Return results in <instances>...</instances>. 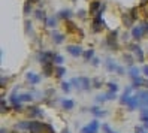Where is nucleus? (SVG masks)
Instances as JSON below:
<instances>
[{"mask_svg": "<svg viewBox=\"0 0 148 133\" xmlns=\"http://www.w3.org/2000/svg\"><path fill=\"white\" fill-rule=\"evenodd\" d=\"M72 87H73V85H72V82H71V81H69V82H66V81H64V82H62V90H63L64 93H69V91L72 90Z\"/></svg>", "mask_w": 148, "mask_h": 133, "instance_id": "28", "label": "nucleus"}, {"mask_svg": "<svg viewBox=\"0 0 148 133\" xmlns=\"http://www.w3.org/2000/svg\"><path fill=\"white\" fill-rule=\"evenodd\" d=\"M130 49H132V51L135 52V54H136V57H138V61H139V63H142V61L145 60V58H144V52H142V49L139 48L138 45H130Z\"/></svg>", "mask_w": 148, "mask_h": 133, "instance_id": "11", "label": "nucleus"}, {"mask_svg": "<svg viewBox=\"0 0 148 133\" xmlns=\"http://www.w3.org/2000/svg\"><path fill=\"white\" fill-rule=\"evenodd\" d=\"M91 82H93V87H94V88H100V87H102V81H100V79H97V78L93 79Z\"/></svg>", "mask_w": 148, "mask_h": 133, "instance_id": "33", "label": "nucleus"}, {"mask_svg": "<svg viewBox=\"0 0 148 133\" xmlns=\"http://www.w3.org/2000/svg\"><path fill=\"white\" fill-rule=\"evenodd\" d=\"M32 2L30 0H27V2H25V5H24V15H29L30 12H32V5H30Z\"/></svg>", "mask_w": 148, "mask_h": 133, "instance_id": "30", "label": "nucleus"}, {"mask_svg": "<svg viewBox=\"0 0 148 133\" xmlns=\"http://www.w3.org/2000/svg\"><path fill=\"white\" fill-rule=\"evenodd\" d=\"M30 123H32V120H29V121H21V123H18L16 124V129H20V130H29L30 129Z\"/></svg>", "mask_w": 148, "mask_h": 133, "instance_id": "19", "label": "nucleus"}, {"mask_svg": "<svg viewBox=\"0 0 148 133\" xmlns=\"http://www.w3.org/2000/svg\"><path fill=\"white\" fill-rule=\"evenodd\" d=\"M145 84V79L144 78H141V76H138V78H135L133 79V88H139V87H141V85H144Z\"/></svg>", "mask_w": 148, "mask_h": 133, "instance_id": "24", "label": "nucleus"}, {"mask_svg": "<svg viewBox=\"0 0 148 133\" xmlns=\"http://www.w3.org/2000/svg\"><path fill=\"white\" fill-rule=\"evenodd\" d=\"M71 82L75 88H78V90H90V87H91V81L88 78H85V76H79V78H72L71 79Z\"/></svg>", "mask_w": 148, "mask_h": 133, "instance_id": "1", "label": "nucleus"}, {"mask_svg": "<svg viewBox=\"0 0 148 133\" xmlns=\"http://www.w3.org/2000/svg\"><path fill=\"white\" fill-rule=\"evenodd\" d=\"M90 112L94 115V117H97V118H100V117H105L106 115V111H102L99 106H93V108L90 109Z\"/></svg>", "mask_w": 148, "mask_h": 133, "instance_id": "13", "label": "nucleus"}, {"mask_svg": "<svg viewBox=\"0 0 148 133\" xmlns=\"http://www.w3.org/2000/svg\"><path fill=\"white\" fill-rule=\"evenodd\" d=\"M100 8H102L100 2H97V0H96V2H93V3L90 5V12H91V14H96V12L100 9Z\"/></svg>", "mask_w": 148, "mask_h": 133, "instance_id": "23", "label": "nucleus"}, {"mask_svg": "<svg viewBox=\"0 0 148 133\" xmlns=\"http://www.w3.org/2000/svg\"><path fill=\"white\" fill-rule=\"evenodd\" d=\"M53 40H54V43H62L64 40V36L60 33H53Z\"/></svg>", "mask_w": 148, "mask_h": 133, "instance_id": "25", "label": "nucleus"}, {"mask_svg": "<svg viewBox=\"0 0 148 133\" xmlns=\"http://www.w3.org/2000/svg\"><path fill=\"white\" fill-rule=\"evenodd\" d=\"M144 33H145V30H144V27H142L141 24L132 29V36H133L135 40H139V39H141V38L144 36Z\"/></svg>", "mask_w": 148, "mask_h": 133, "instance_id": "7", "label": "nucleus"}, {"mask_svg": "<svg viewBox=\"0 0 148 133\" xmlns=\"http://www.w3.org/2000/svg\"><path fill=\"white\" fill-rule=\"evenodd\" d=\"M54 72H56V76H57V78H62V76L66 73V69H64L63 66H57Z\"/></svg>", "mask_w": 148, "mask_h": 133, "instance_id": "27", "label": "nucleus"}, {"mask_svg": "<svg viewBox=\"0 0 148 133\" xmlns=\"http://www.w3.org/2000/svg\"><path fill=\"white\" fill-rule=\"evenodd\" d=\"M105 67H106L108 72H115L117 67H118V64L115 63V60H112V58H106V60H105Z\"/></svg>", "mask_w": 148, "mask_h": 133, "instance_id": "10", "label": "nucleus"}, {"mask_svg": "<svg viewBox=\"0 0 148 133\" xmlns=\"http://www.w3.org/2000/svg\"><path fill=\"white\" fill-rule=\"evenodd\" d=\"M97 130H99V121L93 120L91 123H88L81 129V133H97Z\"/></svg>", "mask_w": 148, "mask_h": 133, "instance_id": "3", "label": "nucleus"}, {"mask_svg": "<svg viewBox=\"0 0 148 133\" xmlns=\"http://www.w3.org/2000/svg\"><path fill=\"white\" fill-rule=\"evenodd\" d=\"M144 117H148V108H142L141 109V118Z\"/></svg>", "mask_w": 148, "mask_h": 133, "instance_id": "36", "label": "nucleus"}, {"mask_svg": "<svg viewBox=\"0 0 148 133\" xmlns=\"http://www.w3.org/2000/svg\"><path fill=\"white\" fill-rule=\"evenodd\" d=\"M91 63H93V66H97V64L100 63V61H99V58H96V57H94V58H93V61H91Z\"/></svg>", "mask_w": 148, "mask_h": 133, "instance_id": "43", "label": "nucleus"}, {"mask_svg": "<svg viewBox=\"0 0 148 133\" xmlns=\"http://www.w3.org/2000/svg\"><path fill=\"white\" fill-rule=\"evenodd\" d=\"M71 16H72V12L69 9H63L58 12V18H62V20H69Z\"/></svg>", "mask_w": 148, "mask_h": 133, "instance_id": "18", "label": "nucleus"}, {"mask_svg": "<svg viewBox=\"0 0 148 133\" xmlns=\"http://www.w3.org/2000/svg\"><path fill=\"white\" fill-rule=\"evenodd\" d=\"M136 94L139 97V109L148 108V90H139Z\"/></svg>", "mask_w": 148, "mask_h": 133, "instance_id": "2", "label": "nucleus"}, {"mask_svg": "<svg viewBox=\"0 0 148 133\" xmlns=\"http://www.w3.org/2000/svg\"><path fill=\"white\" fill-rule=\"evenodd\" d=\"M53 61H54L56 64H58V66H62V64H63V61H64V58H63L62 56H58V54H56V57H54V60H53Z\"/></svg>", "mask_w": 148, "mask_h": 133, "instance_id": "31", "label": "nucleus"}, {"mask_svg": "<svg viewBox=\"0 0 148 133\" xmlns=\"http://www.w3.org/2000/svg\"><path fill=\"white\" fill-rule=\"evenodd\" d=\"M132 90H133V87H126V88H124L123 94H121V97H120V103H121V105H126V103L129 102V99L132 97V96H130Z\"/></svg>", "mask_w": 148, "mask_h": 133, "instance_id": "8", "label": "nucleus"}, {"mask_svg": "<svg viewBox=\"0 0 148 133\" xmlns=\"http://www.w3.org/2000/svg\"><path fill=\"white\" fill-rule=\"evenodd\" d=\"M106 85H108V91H114V93L118 91V85L115 82H108Z\"/></svg>", "mask_w": 148, "mask_h": 133, "instance_id": "29", "label": "nucleus"}, {"mask_svg": "<svg viewBox=\"0 0 148 133\" xmlns=\"http://www.w3.org/2000/svg\"><path fill=\"white\" fill-rule=\"evenodd\" d=\"M117 34H118V32L114 30L106 36V43L111 47V49H118V47H117Z\"/></svg>", "mask_w": 148, "mask_h": 133, "instance_id": "5", "label": "nucleus"}, {"mask_svg": "<svg viewBox=\"0 0 148 133\" xmlns=\"http://www.w3.org/2000/svg\"><path fill=\"white\" fill-rule=\"evenodd\" d=\"M18 100H20V103H23V102H32L33 96L30 93H23V94H18Z\"/></svg>", "mask_w": 148, "mask_h": 133, "instance_id": "15", "label": "nucleus"}, {"mask_svg": "<svg viewBox=\"0 0 148 133\" xmlns=\"http://www.w3.org/2000/svg\"><path fill=\"white\" fill-rule=\"evenodd\" d=\"M45 24L48 25V27H56L57 25V20H56V16H49V18H47V21H45Z\"/></svg>", "mask_w": 148, "mask_h": 133, "instance_id": "26", "label": "nucleus"}, {"mask_svg": "<svg viewBox=\"0 0 148 133\" xmlns=\"http://www.w3.org/2000/svg\"><path fill=\"white\" fill-rule=\"evenodd\" d=\"M14 109H15V111H23V105H21V103L14 105Z\"/></svg>", "mask_w": 148, "mask_h": 133, "instance_id": "39", "label": "nucleus"}, {"mask_svg": "<svg viewBox=\"0 0 148 133\" xmlns=\"http://www.w3.org/2000/svg\"><path fill=\"white\" fill-rule=\"evenodd\" d=\"M62 106H63V109L71 111V109H73L75 103H73V100H71V99H64V100H62Z\"/></svg>", "mask_w": 148, "mask_h": 133, "instance_id": "14", "label": "nucleus"}, {"mask_svg": "<svg viewBox=\"0 0 148 133\" xmlns=\"http://www.w3.org/2000/svg\"><path fill=\"white\" fill-rule=\"evenodd\" d=\"M142 72H144L145 76H148V64H145V66L142 67Z\"/></svg>", "mask_w": 148, "mask_h": 133, "instance_id": "40", "label": "nucleus"}, {"mask_svg": "<svg viewBox=\"0 0 148 133\" xmlns=\"http://www.w3.org/2000/svg\"><path fill=\"white\" fill-rule=\"evenodd\" d=\"M0 133H6V129H2V132H0Z\"/></svg>", "mask_w": 148, "mask_h": 133, "instance_id": "46", "label": "nucleus"}, {"mask_svg": "<svg viewBox=\"0 0 148 133\" xmlns=\"http://www.w3.org/2000/svg\"><path fill=\"white\" fill-rule=\"evenodd\" d=\"M62 133H71V132H69V129H64V130H63Z\"/></svg>", "mask_w": 148, "mask_h": 133, "instance_id": "45", "label": "nucleus"}, {"mask_svg": "<svg viewBox=\"0 0 148 133\" xmlns=\"http://www.w3.org/2000/svg\"><path fill=\"white\" fill-rule=\"evenodd\" d=\"M126 105H127V109H129V111H135V109H138V108H139V97H138V94H135V96L130 97L129 102H127Z\"/></svg>", "mask_w": 148, "mask_h": 133, "instance_id": "6", "label": "nucleus"}, {"mask_svg": "<svg viewBox=\"0 0 148 133\" xmlns=\"http://www.w3.org/2000/svg\"><path fill=\"white\" fill-rule=\"evenodd\" d=\"M78 16H81V18H84V16H85L84 11H79V12H78Z\"/></svg>", "mask_w": 148, "mask_h": 133, "instance_id": "44", "label": "nucleus"}, {"mask_svg": "<svg viewBox=\"0 0 148 133\" xmlns=\"http://www.w3.org/2000/svg\"><path fill=\"white\" fill-rule=\"evenodd\" d=\"M129 76L132 78V79L138 78V76H139V69H138L136 66H130V67H129Z\"/></svg>", "mask_w": 148, "mask_h": 133, "instance_id": "16", "label": "nucleus"}, {"mask_svg": "<svg viewBox=\"0 0 148 133\" xmlns=\"http://www.w3.org/2000/svg\"><path fill=\"white\" fill-rule=\"evenodd\" d=\"M133 20H135V18H133L132 15H126V14L123 15V24L126 25V27H132V23H133Z\"/></svg>", "mask_w": 148, "mask_h": 133, "instance_id": "17", "label": "nucleus"}, {"mask_svg": "<svg viewBox=\"0 0 148 133\" xmlns=\"http://www.w3.org/2000/svg\"><path fill=\"white\" fill-rule=\"evenodd\" d=\"M30 24H32L30 21H25V32H27V33L30 32Z\"/></svg>", "mask_w": 148, "mask_h": 133, "instance_id": "41", "label": "nucleus"}, {"mask_svg": "<svg viewBox=\"0 0 148 133\" xmlns=\"http://www.w3.org/2000/svg\"><path fill=\"white\" fill-rule=\"evenodd\" d=\"M124 61H126V63L129 64V66H132V56H127V54H124Z\"/></svg>", "mask_w": 148, "mask_h": 133, "instance_id": "34", "label": "nucleus"}, {"mask_svg": "<svg viewBox=\"0 0 148 133\" xmlns=\"http://www.w3.org/2000/svg\"><path fill=\"white\" fill-rule=\"evenodd\" d=\"M34 16H36L38 20H40V21H47V14H45V11H42V9L34 11Z\"/></svg>", "mask_w": 148, "mask_h": 133, "instance_id": "22", "label": "nucleus"}, {"mask_svg": "<svg viewBox=\"0 0 148 133\" xmlns=\"http://www.w3.org/2000/svg\"><path fill=\"white\" fill-rule=\"evenodd\" d=\"M25 78H27V81L33 85H36L40 82V76L38 73H34V72H27V75H25Z\"/></svg>", "mask_w": 148, "mask_h": 133, "instance_id": "9", "label": "nucleus"}, {"mask_svg": "<svg viewBox=\"0 0 148 133\" xmlns=\"http://www.w3.org/2000/svg\"><path fill=\"white\" fill-rule=\"evenodd\" d=\"M42 66H43V75H45V76H51V73H53V64H51V63H45Z\"/></svg>", "mask_w": 148, "mask_h": 133, "instance_id": "21", "label": "nucleus"}, {"mask_svg": "<svg viewBox=\"0 0 148 133\" xmlns=\"http://www.w3.org/2000/svg\"><path fill=\"white\" fill-rule=\"evenodd\" d=\"M29 115H30L32 118H34V117H42L43 112L38 108V106H30V108H29Z\"/></svg>", "mask_w": 148, "mask_h": 133, "instance_id": "12", "label": "nucleus"}, {"mask_svg": "<svg viewBox=\"0 0 148 133\" xmlns=\"http://www.w3.org/2000/svg\"><path fill=\"white\" fill-rule=\"evenodd\" d=\"M93 58H94V49H93V48L84 51V60H85V61H90V60H93Z\"/></svg>", "mask_w": 148, "mask_h": 133, "instance_id": "20", "label": "nucleus"}, {"mask_svg": "<svg viewBox=\"0 0 148 133\" xmlns=\"http://www.w3.org/2000/svg\"><path fill=\"white\" fill-rule=\"evenodd\" d=\"M117 97V93H114V91H108L106 94H105V99L106 100H114Z\"/></svg>", "mask_w": 148, "mask_h": 133, "instance_id": "32", "label": "nucleus"}, {"mask_svg": "<svg viewBox=\"0 0 148 133\" xmlns=\"http://www.w3.org/2000/svg\"><path fill=\"white\" fill-rule=\"evenodd\" d=\"M141 121L144 123V129H145V130H148V117H144V118H141Z\"/></svg>", "mask_w": 148, "mask_h": 133, "instance_id": "37", "label": "nucleus"}, {"mask_svg": "<svg viewBox=\"0 0 148 133\" xmlns=\"http://www.w3.org/2000/svg\"><path fill=\"white\" fill-rule=\"evenodd\" d=\"M136 133H147L144 127H136Z\"/></svg>", "mask_w": 148, "mask_h": 133, "instance_id": "42", "label": "nucleus"}, {"mask_svg": "<svg viewBox=\"0 0 148 133\" xmlns=\"http://www.w3.org/2000/svg\"><path fill=\"white\" fill-rule=\"evenodd\" d=\"M102 129H103V132H105V133H112V130H111V127L108 126V124L105 123V124H103V126H102Z\"/></svg>", "mask_w": 148, "mask_h": 133, "instance_id": "35", "label": "nucleus"}, {"mask_svg": "<svg viewBox=\"0 0 148 133\" xmlns=\"http://www.w3.org/2000/svg\"><path fill=\"white\" fill-rule=\"evenodd\" d=\"M66 51H67L72 57H79V56H84V49H82L79 45H67V47H66Z\"/></svg>", "mask_w": 148, "mask_h": 133, "instance_id": "4", "label": "nucleus"}, {"mask_svg": "<svg viewBox=\"0 0 148 133\" xmlns=\"http://www.w3.org/2000/svg\"><path fill=\"white\" fill-rule=\"evenodd\" d=\"M115 72H117L118 75H124V69L121 67V66H118V67H117V70H115Z\"/></svg>", "mask_w": 148, "mask_h": 133, "instance_id": "38", "label": "nucleus"}]
</instances>
